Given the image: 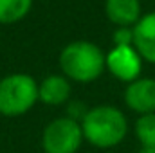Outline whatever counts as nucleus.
I'll return each instance as SVG.
<instances>
[{
    "mask_svg": "<svg viewBox=\"0 0 155 153\" xmlns=\"http://www.w3.org/2000/svg\"><path fill=\"white\" fill-rule=\"evenodd\" d=\"M71 97V83L65 76H47L38 85V101L49 106H58L67 103Z\"/></svg>",
    "mask_w": 155,
    "mask_h": 153,
    "instance_id": "obj_8",
    "label": "nucleus"
},
{
    "mask_svg": "<svg viewBox=\"0 0 155 153\" xmlns=\"http://www.w3.org/2000/svg\"><path fill=\"white\" fill-rule=\"evenodd\" d=\"M83 141L81 122L69 115L51 121L41 133V148L45 153H76Z\"/></svg>",
    "mask_w": 155,
    "mask_h": 153,
    "instance_id": "obj_4",
    "label": "nucleus"
},
{
    "mask_svg": "<svg viewBox=\"0 0 155 153\" xmlns=\"http://www.w3.org/2000/svg\"><path fill=\"white\" fill-rule=\"evenodd\" d=\"M60 67L67 79L78 83L96 81L107 69V56L90 41H72L60 54Z\"/></svg>",
    "mask_w": 155,
    "mask_h": 153,
    "instance_id": "obj_2",
    "label": "nucleus"
},
{
    "mask_svg": "<svg viewBox=\"0 0 155 153\" xmlns=\"http://www.w3.org/2000/svg\"><path fill=\"white\" fill-rule=\"evenodd\" d=\"M134 47L143 60L155 63V13L144 15L134 25Z\"/></svg>",
    "mask_w": 155,
    "mask_h": 153,
    "instance_id": "obj_7",
    "label": "nucleus"
},
{
    "mask_svg": "<svg viewBox=\"0 0 155 153\" xmlns=\"http://www.w3.org/2000/svg\"><path fill=\"white\" fill-rule=\"evenodd\" d=\"M124 103L139 115L155 114V79L139 77L128 83L124 90Z\"/></svg>",
    "mask_w": 155,
    "mask_h": 153,
    "instance_id": "obj_6",
    "label": "nucleus"
},
{
    "mask_svg": "<svg viewBox=\"0 0 155 153\" xmlns=\"http://www.w3.org/2000/svg\"><path fill=\"white\" fill-rule=\"evenodd\" d=\"M105 11L110 22L117 24L119 27H130L141 20L139 0H107Z\"/></svg>",
    "mask_w": 155,
    "mask_h": 153,
    "instance_id": "obj_9",
    "label": "nucleus"
},
{
    "mask_svg": "<svg viewBox=\"0 0 155 153\" xmlns=\"http://www.w3.org/2000/svg\"><path fill=\"white\" fill-rule=\"evenodd\" d=\"M141 67H143V58L139 56L134 45L114 47L107 54V69L121 81L132 83L139 79Z\"/></svg>",
    "mask_w": 155,
    "mask_h": 153,
    "instance_id": "obj_5",
    "label": "nucleus"
},
{
    "mask_svg": "<svg viewBox=\"0 0 155 153\" xmlns=\"http://www.w3.org/2000/svg\"><path fill=\"white\" fill-rule=\"evenodd\" d=\"M114 43L116 47H128V45H134V29L130 27H119L116 33H114Z\"/></svg>",
    "mask_w": 155,
    "mask_h": 153,
    "instance_id": "obj_12",
    "label": "nucleus"
},
{
    "mask_svg": "<svg viewBox=\"0 0 155 153\" xmlns=\"http://www.w3.org/2000/svg\"><path fill=\"white\" fill-rule=\"evenodd\" d=\"M141 153H155V146H143Z\"/></svg>",
    "mask_w": 155,
    "mask_h": 153,
    "instance_id": "obj_13",
    "label": "nucleus"
},
{
    "mask_svg": "<svg viewBox=\"0 0 155 153\" xmlns=\"http://www.w3.org/2000/svg\"><path fill=\"white\" fill-rule=\"evenodd\" d=\"M38 101V83L27 74H9L0 79V114L18 117Z\"/></svg>",
    "mask_w": 155,
    "mask_h": 153,
    "instance_id": "obj_3",
    "label": "nucleus"
},
{
    "mask_svg": "<svg viewBox=\"0 0 155 153\" xmlns=\"http://www.w3.org/2000/svg\"><path fill=\"white\" fill-rule=\"evenodd\" d=\"M33 0H0V24H13L22 20L29 9Z\"/></svg>",
    "mask_w": 155,
    "mask_h": 153,
    "instance_id": "obj_10",
    "label": "nucleus"
},
{
    "mask_svg": "<svg viewBox=\"0 0 155 153\" xmlns=\"http://www.w3.org/2000/svg\"><path fill=\"white\" fill-rule=\"evenodd\" d=\"M81 130L88 144L99 150H110L124 141L128 133V121L119 108L99 105L87 110L81 119Z\"/></svg>",
    "mask_w": 155,
    "mask_h": 153,
    "instance_id": "obj_1",
    "label": "nucleus"
},
{
    "mask_svg": "<svg viewBox=\"0 0 155 153\" xmlns=\"http://www.w3.org/2000/svg\"><path fill=\"white\" fill-rule=\"evenodd\" d=\"M135 137L141 146H155V114L139 115L135 121Z\"/></svg>",
    "mask_w": 155,
    "mask_h": 153,
    "instance_id": "obj_11",
    "label": "nucleus"
}]
</instances>
